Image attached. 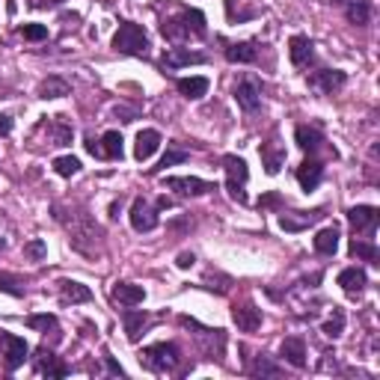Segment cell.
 Masks as SVG:
<instances>
[{
	"mask_svg": "<svg viewBox=\"0 0 380 380\" xmlns=\"http://www.w3.org/2000/svg\"><path fill=\"white\" fill-rule=\"evenodd\" d=\"M110 297H113L119 306H137L146 300V292H143V285H134V283H116Z\"/></svg>",
	"mask_w": 380,
	"mask_h": 380,
	"instance_id": "18",
	"label": "cell"
},
{
	"mask_svg": "<svg viewBox=\"0 0 380 380\" xmlns=\"http://www.w3.org/2000/svg\"><path fill=\"white\" fill-rule=\"evenodd\" d=\"M324 208H315V211H283V217H279V226L285 229V232H303V229L315 226L324 220Z\"/></svg>",
	"mask_w": 380,
	"mask_h": 380,
	"instance_id": "4",
	"label": "cell"
},
{
	"mask_svg": "<svg viewBox=\"0 0 380 380\" xmlns=\"http://www.w3.org/2000/svg\"><path fill=\"white\" fill-rule=\"evenodd\" d=\"M205 54H196V51H184V48H169V51H164L161 57V66L164 68H182V66H199V63H205Z\"/></svg>",
	"mask_w": 380,
	"mask_h": 380,
	"instance_id": "14",
	"label": "cell"
},
{
	"mask_svg": "<svg viewBox=\"0 0 380 380\" xmlns=\"http://www.w3.org/2000/svg\"><path fill=\"white\" fill-rule=\"evenodd\" d=\"M348 223L354 226V232L374 235V229L380 223V211L374 205H354V208H348Z\"/></svg>",
	"mask_w": 380,
	"mask_h": 380,
	"instance_id": "6",
	"label": "cell"
},
{
	"mask_svg": "<svg viewBox=\"0 0 380 380\" xmlns=\"http://www.w3.org/2000/svg\"><path fill=\"white\" fill-rule=\"evenodd\" d=\"M348 81L345 72H339V68H321V72H315L312 77H309V86H315L318 93L324 95H333L336 89H342Z\"/></svg>",
	"mask_w": 380,
	"mask_h": 380,
	"instance_id": "8",
	"label": "cell"
},
{
	"mask_svg": "<svg viewBox=\"0 0 380 380\" xmlns=\"http://www.w3.org/2000/svg\"><path fill=\"white\" fill-rule=\"evenodd\" d=\"M27 327H33V330H54L57 327V315H30L27 321H24Z\"/></svg>",
	"mask_w": 380,
	"mask_h": 380,
	"instance_id": "38",
	"label": "cell"
},
{
	"mask_svg": "<svg viewBox=\"0 0 380 380\" xmlns=\"http://www.w3.org/2000/svg\"><path fill=\"white\" fill-rule=\"evenodd\" d=\"M190 158V152H184V149H175V146H169L167 149V155L161 158V167H175V164H184Z\"/></svg>",
	"mask_w": 380,
	"mask_h": 380,
	"instance_id": "40",
	"label": "cell"
},
{
	"mask_svg": "<svg viewBox=\"0 0 380 380\" xmlns=\"http://www.w3.org/2000/svg\"><path fill=\"white\" fill-rule=\"evenodd\" d=\"M122 324H125V336H128V342H140L143 330L149 327V312H137V309L125 306V312H122Z\"/></svg>",
	"mask_w": 380,
	"mask_h": 380,
	"instance_id": "16",
	"label": "cell"
},
{
	"mask_svg": "<svg viewBox=\"0 0 380 380\" xmlns=\"http://www.w3.org/2000/svg\"><path fill=\"white\" fill-rule=\"evenodd\" d=\"M3 342V357H6V372H15L18 365H24V359L30 354V345L24 342L21 336H12V333H3L0 336Z\"/></svg>",
	"mask_w": 380,
	"mask_h": 380,
	"instance_id": "7",
	"label": "cell"
},
{
	"mask_svg": "<svg viewBox=\"0 0 380 380\" xmlns=\"http://www.w3.org/2000/svg\"><path fill=\"white\" fill-rule=\"evenodd\" d=\"M158 146H161V134H158L155 128H143V131L137 134L134 158H137V161H149V158L158 152Z\"/></svg>",
	"mask_w": 380,
	"mask_h": 380,
	"instance_id": "17",
	"label": "cell"
},
{
	"mask_svg": "<svg viewBox=\"0 0 380 380\" xmlns=\"http://www.w3.org/2000/svg\"><path fill=\"white\" fill-rule=\"evenodd\" d=\"M333 6H345V3H351V0H330Z\"/></svg>",
	"mask_w": 380,
	"mask_h": 380,
	"instance_id": "49",
	"label": "cell"
},
{
	"mask_svg": "<svg viewBox=\"0 0 380 380\" xmlns=\"http://www.w3.org/2000/svg\"><path fill=\"white\" fill-rule=\"evenodd\" d=\"M161 33H164L167 39H173V42H178V39H187V36H190V30L184 27L182 18H169V21L161 24Z\"/></svg>",
	"mask_w": 380,
	"mask_h": 380,
	"instance_id": "34",
	"label": "cell"
},
{
	"mask_svg": "<svg viewBox=\"0 0 380 380\" xmlns=\"http://www.w3.org/2000/svg\"><path fill=\"white\" fill-rule=\"evenodd\" d=\"M235 102L244 113H256V110L262 107V89H258L256 81H241L235 86Z\"/></svg>",
	"mask_w": 380,
	"mask_h": 380,
	"instance_id": "9",
	"label": "cell"
},
{
	"mask_svg": "<svg viewBox=\"0 0 380 380\" xmlns=\"http://www.w3.org/2000/svg\"><path fill=\"white\" fill-rule=\"evenodd\" d=\"M348 9V21L357 24V27H365L372 21V0H351V3H345Z\"/></svg>",
	"mask_w": 380,
	"mask_h": 380,
	"instance_id": "24",
	"label": "cell"
},
{
	"mask_svg": "<svg viewBox=\"0 0 380 380\" xmlns=\"http://www.w3.org/2000/svg\"><path fill=\"white\" fill-rule=\"evenodd\" d=\"M288 57H292V63L297 68H306L309 63L315 59V45L309 36H292V42H288Z\"/></svg>",
	"mask_w": 380,
	"mask_h": 380,
	"instance_id": "11",
	"label": "cell"
},
{
	"mask_svg": "<svg viewBox=\"0 0 380 380\" xmlns=\"http://www.w3.org/2000/svg\"><path fill=\"white\" fill-rule=\"evenodd\" d=\"M164 187H169V190H178V193H184V196H202V193H208V190H214V184H208V182H202V178H182V175H169V178H164Z\"/></svg>",
	"mask_w": 380,
	"mask_h": 380,
	"instance_id": "10",
	"label": "cell"
},
{
	"mask_svg": "<svg viewBox=\"0 0 380 380\" xmlns=\"http://www.w3.org/2000/svg\"><path fill=\"white\" fill-rule=\"evenodd\" d=\"M256 57H258V51H256V45L253 42H235V45H229L226 48V59L229 63H256Z\"/></svg>",
	"mask_w": 380,
	"mask_h": 380,
	"instance_id": "25",
	"label": "cell"
},
{
	"mask_svg": "<svg viewBox=\"0 0 380 380\" xmlns=\"http://www.w3.org/2000/svg\"><path fill=\"white\" fill-rule=\"evenodd\" d=\"M276 205H283V196L279 193H265L262 199H258V208H262V211L265 208H276Z\"/></svg>",
	"mask_w": 380,
	"mask_h": 380,
	"instance_id": "42",
	"label": "cell"
},
{
	"mask_svg": "<svg viewBox=\"0 0 380 380\" xmlns=\"http://www.w3.org/2000/svg\"><path fill=\"white\" fill-rule=\"evenodd\" d=\"M232 318L238 330H244V333H256L258 327H262V309H256L253 303H238L232 309Z\"/></svg>",
	"mask_w": 380,
	"mask_h": 380,
	"instance_id": "15",
	"label": "cell"
},
{
	"mask_svg": "<svg viewBox=\"0 0 380 380\" xmlns=\"http://www.w3.org/2000/svg\"><path fill=\"white\" fill-rule=\"evenodd\" d=\"M182 363V351L173 345V342H158V345H149L140 351V365L149 368V372H173V368Z\"/></svg>",
	"mask_w": 380,
	"mask_h": 380,
	"instance_id": "1",
	"label": "cell"
},
{
	"mask_svg": "<svg viewBox=\"0 0 380 380\" xmlns=\"http://www.w3.org/2000/svg\"><path fill=\"white\" fill-rule=\"evenodd\" d=\"M59 294H63L66 303H89L93 300V292L84 283H75V279H63L59 283Z\"/></svg>",
	"mask_w": 380,
	"mask_h": 380,
	"instance_id": "22",
	"label": "cell"
},
{
	"mask_svg": "<svg viewBox=\"0 0 380 380\" xmlns=\"http://www.w3.org/2000/svg\"><path fill=\"white\" fill-rule=\"evenodd\" d=\"M351 256L354 258H365V262H372V265H380L377 258H380V249L372 244V241H363V238H354L351 241Z\"/></svg>",
	"mask_w": 380,
	"mask_h": 380,
	"instance_id": "30",
	"label": "cell"
},
{
	"mask_svg": "<svg viewBox=\"0 0 380 380\" xmlns=\"http://www.w3.org/2000/svg\"><path fill=\"white\" fill-rule=\"evenodd\" d=\"M131 226L137 232H152L158 226V208H152L146 196H137L131 202Z\"/></svg>",
	"mask_w": 380,
	"mask_h": 380,
	"instance_id": "5",
	"label": "cell"
},
{
	"mask_svg": "<svg viewBox=\"0 0 380 380\" xmlns=\"http://www.w3.org/2000/svg\"><path fill=\"white\" fill-rule=\"evenodd\" d=\"M39 372H42L45 377H66L68 374V365L66 363H59V357L54 354H42V359H39Z\"/></svg>",
	"mask_w": 380,
	"mask_h": 380,
	"instance_id": "29",
	"label": "cell"
},
{
	"mask_svg": "<svg viewBox=\"0 0 380 380\" xmlns=\"http://www.w3.org/2000/svg\"><path fill=\"white\" fill-rule=\"evenodd\" d=\"M223 169H226V190L235 202L247 205V178H249V169H247V161L238 155H226L223 158Z\"/></svg>",
	"mask_w": 380,
	"mask_h": 380,
	"instance_id": "3",
	"label": "cell"
},
{
	"mask_svg": "<svg viewBox=\"0 0 380 380\" xmlns=\"http://www.w3.org/2000/svg\"><path fill=\"white\" fill-rule=\"evenodd\" d=\"M72 93V86H68V81H63V77L51 75L48 81L39 84V98H63Z\"/></svg>",
	"mask_w": 380,
	"mask_h": 380,
	"instance_id": "27",
	"label": "cell"
},
{
	"mask_svg": "<svg viewBox=\"0 0 380 380\" xmlns=\"http://www.w3.org/2000/svg\"><path fill=\"white\" fill-rule=\"evenodd\" d=\"M45 256H48V244L42 238H33V241L24 244V258H30V262H42Z\"/></svg>",
	"mask_w": 380,
	"mask_h": 380,
	"instance_id": "36",
	"label": "cell"
},
{
	"mask_svg": "<svg viewBox=\"0 0 380 380\" xmlns=\"http://www.w3.org/2000/svg\"><path fill=\"white\" fill-rule=\"evenodd\" d=\"M193 262H196V256H193V253H178V258H175V265L182 267V271H187V267H193Z\"/></svg>",
	"mask_w": 380,
	"mask_h": 380,
	"instance_id": "43",
	"label": "cell"
},
{
	"mask_svg": "<svg viewBox=\"0 0 380 380\" xmlns=\"http://www.w3.org/2000/svg\"><path fill=\"white\" fill-rule=\"evenodd\" d=\"M336 249H339V226H327L321 229V232L315 235V253H321V256H336Z\"/></svg>",
	"mask_w": 380,
	"mask_h": 380,
	"instance_id": "23",
	"label": "cell"
},
{
	"mask_svg": "<svg viewBox=\"0 0 380 380\" xmlns=\"http://www.w3.org/2000/svg\"><path fill=\"white\" fill-rule=\"evenodd\" d=\"M321 333L327 336V339H339L345 333V312L339 306H333V315L324 321V327H321Z\"/></svg>",
	"mask_w": 380,
	"mask_h": 380,
	"instance_id": "31",
	"label": "cell"
},
{
	"mask_svg": "<svg viewBox=\"0 0 380 380\" xmlns=\"http://www.w3.org/2000/svg\"><path fill=\"white\" fill-rule=\"evenodd\" d=\"M48 125H51V131H54V143L51 146H68V143H72V128L63 122V116H54V122H48Z\"/></svg>",
	"mask_w": 380,
	"mask_h": 380,
	"instance_id": "35",
	"label": "cell"
},
{
	"mask_svg": "<svg viewBox=\"0 0 380 380\" xmlns=\"http://www.w3.org/2000/svg\"><path fill=\"white\" fill-rule=\"evenodd\" d=\"M119 208H122V202H113V205H110V217H113V220L119 217Z\"/></svg>",
	"mask_w": 380,
	"mask_h": 380,
	"instance_id": "48",
	"label": "cell"
},
{
	"mask_svg": "<svg viewBox=\"0 0 380 380\" xmlns=\"http://www.w3.org/2000/svg\"><path fill=\"white\" fill-rule=\"evenodd\" d=\"M182 21H184V27H187L193 36H205V15L199 12V9H184Z\"/></svg>",
	"mask_w": 380,
	"mask_h": 380,
	"instance_id": "33",
	"label": "cell"
},
{
	"mask_svg": "<svg viewBox=\"0 0 380 380\" xmlns=\"http://www.w3.org/2000/svg\"><path fill=\"white\" fill-rule=\"evenodd\" d=\"M258 155H262V164H265L267 175H276L279 169H283V164H285V149L276 146V143H262Z\"/></svg>",
	"mask_w": 380,
	"mask_h": 380,
	"instance_id": "20",
	"label": "cell"
},
{
	"mask_svg": "<svg viewBox=\"0 0 380 380\" xmlns=\"http://www.w3.org/2000/svg\"><path fill=\"white\" fill-rule=\"evenodd\" d=\"M294 143L303 149L306 155H315L318 149H324V134H321V128H315V125H297L294 128Z\"/></svg>",
	"mask_w": 380,
	"mask_h": 380,
	"instance_id": "13",
	"label": "cell"
},
{
	"mask_svg": "<svg viewBox=\"0 0 380 380\" xmlns=\"http://www.w3.org/2000/svg\"><path fill=\"white\" fill-rule=\"evenodd\" d=\"M158 208H161V211H164V208H173V202H169L167 196H161V199H158Z\"/></svg>",
	"mask_w": 380,
	"mask_h": 380,
	"instance_id": "47",
	"label": "cell"
},
{
	"mask_svg": "<svg viewBox=\"0 0 380 380\" xmlns=\"http://www.w3.org/2000/svg\"><path fill=\"white\" fill-rule=\"evenodd\" d=\"M253 374H267V377H276L279 374V365H274L267 357H256V363H253V368H249Z\"/></svg>",
	"mask_w": 380,
	"mask_h": 380,
	"instance_id": "39",
	"label": "cell"
},
{
	"mask_svg": "<svg viewBox=\"0 0 380 380\" xmlns=\"http://www.w3.org/2000/svg\"><path fill=\"white\" fill-rule=\"evenodd\" d=\"M54 173L63 175V178H72V175L81 173V161H77L75 155H63V158H57L54 161Z\"/></svg>",
	"mask_w": 380,
	"mask_h": 380,
	"instance_id": "32",
	"label": "cell"
},
{
	"mask_svg": "<svg viewBox=\"0 0 380 380\" xmlns=\"http://www.w3.org/2000/svg\"><path fill=\"white\" fill-rule=\"evenodd\" d=\"M279 354H283L285 363H292L294 368H306V342L300 336L285 339L283 348H279Z\"/></svg>",
	"mask_w": 380,
	"mask_h": 380,
	"instance_id": "21",
	"label": "cell"
},
{
	"mask_svg": "<svg viewBox=\"0 0 380 380\" xmlns=\"http://www.w3.org/2000/svg\"><path fill=\"white\" fill-rule=\"evenodd\" d=\"M104 363H107V372H110V374H113V377H122V374H125V368H122V365H119V363H116V359H113V357H104Z\"/></svg>",
	"mask_w": 380,
	"mask_h": 380,
	"instance_id": "44",
	"label": "cell"
},
{
	"mask_svg": "<svg viewBox=\"0 0 380 380\" xmlns=\"http://www.w3.org/2000/svg\"><path fill=\"white\" fill-rule=\"evenodd\" d=\"M113 48L119 54H128V57H140V54H146L149 51V36H146V30L134 24V21H122L116 30V36H113Z\"/></svg>",
	"mask_w": 380,
	"mask_h": 380,
	"instance_id": "2",
	"label": "cell"
},
{
	"mask_svg": "<svg viewBox=\"0 0 380 380\" xmlns=\"http://www.w3.org/2000/svg\"><path fill=\"white\" fill-rule=\"evenodd\" d=\"M336 283L342 285V288H345V292L351 294V297H357V294H359V292H363V288L368 285V276H365L363 267H345V271L336 276Z\"/></svg>",
	"mask_w": 380,
	"mask_h": 380,
	"instance_id": "19",
	"label": "cell"
},
{
	"mask_svg": "<svg viewBox=\"0 0 380 380\" xmlns=\"http://www.w3.org/2000/svg\"><path fill=\"white\" fill-rule=\"evenodd\" d=\"M102 158H107V161H122V134L119 131H107L102 137Z\"/></svg>",
	"mask_w": 380,
	"mask_h": 380,
	"instance_id": "28",
	"label": "cell"
},
{
	"mask_svg": "<svg viewBox=\"0 0 380 380\" xmlns=\"http://www.w3.org/2000/svg\"><path fill=\"white\" fill-rule=\"evenodd\" d=\"M12 134V116L0 113V137H9Z\"/></svg>",
	"mask_w": 380,
	"mask_h": 380,
	"instance_id": "45",
	"label": "cell"
},
{
	"mask_svg": "<svg viewBox=\"0 0 380 380\" xmlns=\"http://www.w3.org/2000/svg\"><path fill=\"white\" fill-rule=\"evenodd\" d=\"M0 292H3V294H12V297H24L21 279H18V276H9V274H0Z\"/></svg>",
	"mask_w": 380,
	"mask_h": 380,
	"instance_id": "37",
	"label": "cell"
},
{
	"mask_svg": "<svg viewBox=\"0 0 380 380\" xmlns=\"http://www.w3.org/2000/svg\"><path fill=\"white\" fill-rule=\"evenodd\" d=\"M321 178H324V164L315 161V158H306V161L297 167V182L306 193H312V190L321 184Z\"/></svg>",
	"mask_w": 380,
	"mask_h": 380,
	"instance_id": "12",
	"label": "cell"
},
{
	"mask_svg": "<svg viewBox=\"0 0 380 380\" xmlns=\"http://www.w3.org/2000/svg\"><path fill=\"white\" fill-rule=\"evenodd\" d=\"M175 89L184 98H202L208 93V77H178Z\"/></svg>",
	"mask_w": 380,
	"mask_h": 380,
	"instance_id": "26",
	"label": "cell"
},
{
	"mask_svg": "<svg viewBox=\"0 0 380 380\" xmlns=\"http://www.w3.org/2000/svg\"><path fill=\"white\" fill-rule=\"evenodd\" d=\"M59 0H30V6H36V9H42V6H57Z\"/></svg>",
	"mask_w": 380,
	"mask_h": 380,
	"instance_id": "46",
	"label": "cell"
},
{
	"mask_svg": "<svg viewBox=\"0 0 380 380\" xmlns=\"http://www.w3.org/2000/svg\"><path fill=\"white\" fill-rule=\"evenodd\" d=\"M21 36L30 39V42H42V39H48V27L45 24H24Z\"/></svg>",
	"mask_w": 380,
	"mask_h": 380,
	"instance_id": "41",
	"label": "cell"
}]
</instances>
